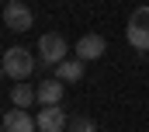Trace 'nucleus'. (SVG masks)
Wrapping results in <instances>:
<instances>
[{
  "label": "nucleus",
  "instance_id": "obj_1",
  "mask_svg": "<svg viewBox=\"0 0 149 132\" xmlns=\"http://www.w3.org/2000/svg\"><path fill=\"white\" fill-rule=\"evenodd\" d=\"M3 73L7 77H14V80H28L31 73H35V56L24 49V45H10L7 52H3Z\"/></svg>",
  "mask_w": 149,
  "mask_h": 132
},
{
  "label": "nucleus",
  "instance_id": "obj_2",
  "mask_svg": "<svg viewBox=\"0 0 149 132\" xmlns=\"http://www.w3.org/2000/svg\"><path fill=\"white\" fill-rule=\"evenodd\" d=\"M125 38H128V45H132V49L149 52V4L132 11V18H128V28H125Z\"/></svg>",
  "mask_w": 149,
  "mask_h": 132
},
{
  "label": "nucleus",
  "instance_id": "obj_3",
  "mask_svg": "<svg viewBox=\"0 0 149 132\" xmlns=\"http://www.w3.org/2000/svg\"><path fill=\"white\" fill-rule=\"evenodd\" d=\"M63 59H66V38L56 35V32H45L42 38H38V63L56 70Z\"/></svg>",
  "mask_w": 149,
  "mask_h": 132
},
{
  "label": "nucleus",
  "instance_id": "obj_4",
  "mask_svg": "<svg viewBox=\"0 0 149 132\" xmlns=\"http://www.w3.org/2000/svg\"><path fill=\"white\" fill-rule=\"evenodd\" d=\"M31 7L28 4H21V0H7V7H3V25L10 28V32H28L31 28Z\"/></svg>",
  "mask_w": 149,
  "mask_h": 132
},
{
  "label": "nucleus",
  "instance_id": "obj_5",
  "mask_svg": "<svg viewBox=\"0 0 149 132\" xmlns=\"http://www.w3.org/2000/svg\"><path fill=\"white\" fill-rule=\"evenodd\" d=\"M35 125H38V132H66L70 129V118H66V111H63L59 104H45V108L38 111Z\"/></svg>",
  "mask_w": 149,
  "mask_h": 132
},
{
  "label": "nucleus",
  "instance_id": "obj_6",
  "mask_svg": "<svg viewBox=\"0 0 149 132\" xmlns=\"http://www.w3.org/2000/svg\"><path fill=\"white\" fill-rule=\"evenodd\" d=\"M104 49H108L104 35H83V38L76 42V59H80V63H94V59L104 56Z\"/></svg>",
  "mask_w": 149,
  "mask_h": 132
},
{
  "label": "nucleus",
  "instance_id": "obj_7",
  "mask_svg": "<svg viewBox=\"0 0 149 132\" xmlns=\"http://www.w3.org/2000/svg\"><path fill=\"white\" fill-rule=\"evenodd\" d=\"M35 98H38L42 108H45V104H63V98H66V84L56 80V77H49V80H42V84L35 87Z\"/></svg>",
  "mask_w": 149,
  "mask_h": 132
},
{
  "label": "nucleus",
  "instance_id": "obj_8",
  "mask_svg": "<svg viewBox=\"0 0 149 132\" xmlns=\"http://www.w3.org/2000/svg\"><path fill=\"white\" fill-rule=\"evenodd\" d=\"M3 129L7 132H38L35 118L24 111V108H10L7 115H3Z\"/></svg>",
  "mask_w": 149,
  "mask_h": 132
},
{
  "label": "nucleus",
  "instance_id": "obj_9",
  "mask_svg": "<svg viewBox=\"0 0 149 132\" xmlns=\"http://www.w3.org/2000/svg\"><path fill=\"white\" fill-rule=\"evenodd\" d=\"M56 80H63V84L83 80V63H80V59H63V63L56 66Z\"/></svg>",
  "mask_w": 149,
  "mask_h": 132
},
{
  "label": "nucleus",
  "instance_id": "obj_10",
  "mask_svg": "<svg viewBox=\"0 0 149 132\" xmlns=\"http://www.w3.org/2000/svg\"><path fill=\"white\" fill-rule=\"evenodd\" d=\"M35 101H38V98H35V87H31V84H24V80L10 91V104H14V108H24V111H28Z\"/></svg>",
  "mask_w": 149,
  "mask_h": 132
},
{
  "label": "nucleus",
  "instance_id": "obj_11",
  "mask_svg": "<svg viewBox=\"0 0 149 132\" xmlns=\"http://www.w3.org/2000/svg\"><path fill=\"white\" fill-rule=\"evenodd\" d=\"M70 132H97V129H94L90 118H73V122H70Z\"/></svg>",
  "mask_w": 149,
  "mask_h": 132
},
{
  "label": "nucleus",
  "instance_id": "obj_12",
  "mask_svg": "<svg viewBox=\"0 0 149 132\" xmlns=\"http://www.w3.org/2000/svg\"><path fill=\"white\" fill-rule=\"evenodd\" d=\"M3 77H7V73H3V66H0V80H3Z\"/></svg>",
  "mask_w": 149,
  "mask_h": 132
},
{
  "label": "nucleus",
  "instance_id": "obj_13",
  "mask_svg": "<svg viewBox=\"0 0 149 132\" xmlns=\"http://www.w3.org/2000/svg\"><path fill=\"white\" fill-rule=\"evenodd\" d=\"M0 132H7V129H3V125H0Z\"/></svg>",
  "mask_w": 149,
  "mask_h": 132
}]
</instances>
